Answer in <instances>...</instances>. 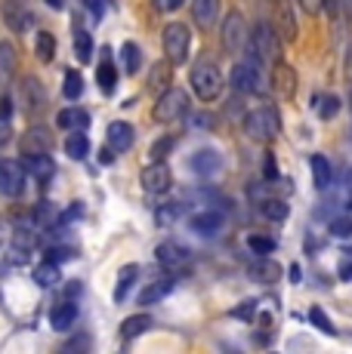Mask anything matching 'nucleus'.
Instances as JSON below:
<instances>
[{"label":"nucleus","instance_id":"nucleus-1","mask_svg":"<svg viewBox=\"0 0 352 354\" xmlns=\"http://www.w3.org/2000/svg\"><path fill=\"white\" fill-rule=\"evenodd\" d=\"M250 53L260 65H275L281 59V40H279V28L269 22H256L250 28Z\"/></svg>","mask_w":352,"mask_h":354},{"label":"nucleus","instance_id":"nucleus-2","mask_svg":"<svg viewBox=\"0 0 352 354\" xmlns=\"http://www.w3.org/2000/svg\"><path fill=\"white\" fill-rule=\"evenodd\" d=\"M188 84H192V93L201 102H213V99L222 96L226 80H222V71L213 62H198V65H192V71H188Z\"/></svg>","mask_w":352,"mask_h":354},{"label":"nucleus","instance_id":"nucleus-3","mask_svg":"<svg viewBox=\"0 0 352 354\" xmlns=\"http://www.w3.org/2000/svg\"><path fill=\"white\" fill-rule=\"evenodd\" d=\"M188 111H192L188 93L179 90V86H167V90H161L158 102H155L152 118L158 120V124H176V120H182Z\"/></svg>","mask_w":352,"mask_h":354},{"label":"nucleus","instance_id":"nucleus-4","mask_svg":"<svg viewBox=\"0 0 352 354\" xmlns=\"http://www.w3.org/2000/svg\"><path fill=\"white\" fill-rule=\"evenodd\" d=\"M229 84H232L235 93L241 96H266L272 86H269L266 74L260 71V62H238L229 74Z\"/></svg>","mask_w":352,"mask_h":354},{"label":"nucleus","instance_id":"nucleus-5","mask_svg":"<svg viewBox=\"0 0 352 354\" xmlns=\"http://www.w3.org/2000/svg\"><path fill=\"white\" fill-rule=\"evenodd\" d=\"M161 44H164V56L170 65H186L188 53H192V31L186 22H170L161 34Z\"/></svg>","mask_w":352,"mask_h":354},{"label":"nucleus","instance_id":"nucleus-6","mask_svg":"<svg viewBox=\"0 0 352 354\" xmlns=\"http://www.w3.org/2000/svg\"><path fill=\"white\" fill-rule=\"evenodd\" d=\"M279 129H281V118L275 108H254L245 118V133H247V139H254V142L279 139Z\"/></svg>","mask_w":352,"mask_h":354},{"label":"nucleus","instance_id":"nucleus-7","mask_svg":"<svg viewBox=\"0 0 352 354\" xmlns=\"http://www.w3.org/2000/svg\"><path fill=\"white\" fill-rule=\"evenodd\" d=\"M222 46H226L229 53H245L250 46V28L245 22V16H241L238 10L226 12V22H222Z\"/></svg>","mask_w":352,"mask_h":354},{"label":"nucleus","instance_id":"nucleus-8","mask_svg":"<svg viewBox=\"0 0 352 354\" xmlns=\"http://www.w3.org/2000/svg\"><path fill=\"white\" fill-rule=\"evenodd\" d=\"M155 256H158V265L167 271H186L188 265H192V250L186 247V243L179 241H161L158 247H155Z\"/></svg>","mask_w":352,"mask_h":354},{"label":"nucleus","instance_id":"nucleus-9","mask_svg":"<svg viewBox=\"0 0 352 354\" xmlns=\"http://www.w3.org/2000/svg\"><path fill=\"white\" fill-rule=\"evenodd\" d=\"M139 182L148 194H167L173 185V173L164 160H148V167L139 173Z\"/></svg>","mask_w":352,"mask_h":354},{"label":"nucleus","instance_id":"nucleus-10","mask_svg":"<svg viewBox=\"0 0 352 354\" xmlns=\"http://www.w3.org/2000/svg\"><path fill=\"white\" fill-rule=\"evenodd\" d=\"M25 182H28V169L19 160H3L0 163V194L3 197H19L25 192Z\"/></svg>","mask_w":352,"mask_h":354},{"label":"nucleus","instance_id":"nucleus-11","mask_svg":"<svg viewBox=\"0 0 352 354\" xmlns=\"http://www.w3.org/2000/svg\"><path fill=\"white\" fill-rule=\"evenodd\" d=\"M19 96H22V105H25L28 118H40V114L46 111V93L37 77H25L22 86H19Z\"/></svg>","mask_w":352,"mask_h":354},{"label":"nucleus","instance_id":"nucleus-12","mask_svg":"<svg viewBox=\"0 0 352 354\" xmlns=\"http://www.w3.org/2000/svg\"><path fill=\"white\" fill-rule=\"evenodd\" d=\"M105 142L114 154H127L133 148V142H137V129L127 124V120H112L105 129Z\"/></svg>","mask_w":352,"mask_h":354},{"label":"nucleus","instance_id":"nucleus-13","mask_svg":"<svg viewBox=\"0 0 352 354\" xmlns=\"http://www.w3.org/2000/svg\"><path fill=\"white\" fill-rule=\"evenodd\" d=\"M96 86L103 96H114V90H118V62L112 59L108 46H103V62L96 65Z\"/></svg>","mask_w":352,"mask_h":354},{"label":"nucleus","instance_id":"nucleus-14","mask_svg":"<svg viewBox=\"0 0 352 354\" xmlns=\"http://www.w3.org/2000/svg\"><path fill=\"white\" fill-rule=\"evenodd\" d=\"M188 169H192L195 176H213L222 169V158L216 148H198V151H192V158H188Z\"/></svg>","mask_w":352,"mask_h":354},{"label":"nucleus","instance_id":"nucleus-15","mask_svg":"<svg viewBox=\"0 0 352 354\" xmlns=\"http://www.w3.org/2000/svg\"><path fill=\"white\" fill-rule=\"evenodd\" d=\"M272 90L279 93L281 99H294L297 96V71L288 62H275L272 65Z\"/></svg>","mask_w":352,"mask_h":354},{"label":"nucleus","instance_id":"nucleus-16","mask_svg":"<svg viewBox=\"0 0 352 354\" xmlns=\"http://www.w3.org/2000/svg\"><path fill=\"white\" fill-rule=\"evenodd\" d=\"M53 148V136L46 127H31L28 133L22 136V158H31V154H46Z\"/></svg>","mask_w":352,"mask_h":354},{"label":"nucleus","instance_id":"nucleus-17","mask_svg":"<svg viewBox=\"0 0 352 354\" xmlns=\"http://www.w3.org/2000/svg\"><path fill=\"white\" fill-rule=\"evenodd\" d=\"M222 222L226 219H222V213H216V209H201V213L188 216V228L201 237H213L216 231L222 228Z\"/></svg>","mask_w":352,"mask_h":354},{"label":"nucleus","instance_id":"nucleus-18","mask_svg":"<svg viewBox=\"0 0 352 354\" xmlns=\"http://www.w3.org/2000/svg\"><path fill=\"white\" fill-rule=\"evenodd\" d=\"M173 287H176V281H173V277H158V281H152L146 290L139 292V299H137V302L142 305V308H148V305H158L161 299H167V296H170Z\"/></svg>","mask_w":352,"mask_h":354},{"label":"nucleus","instance_id":"nucleus-19","mask_svg":"<svg viewBox=\"0 0 352 354\" xmlns=\"http://www.w3.org/2000/svg\"><path fill=\"white\" fill-rule=\"evenodd\" d=\"M3 19L12 31H25L31 25V12L25 10V0H3Z\"/></svg>","mask_w":352,"mask_h":354},{"label":"nucleus","instance_id":"nucleus-20","mask_svg":"<svg viewBox=\"0 0 352 354\" xmlns=\"http://www.w3.org/2000/svg\"><path fill=\"white\" fill-rule=\"evenodd\" d=\"M25 169H28V176L31 179H37V182H50L53 179V173H56V163H53L50 158V151L46 154H31V158H25Z\"/></svg>","mask_w":352,"mask_h":354},{"label":"nucleus","instance_id":"nucleus-21","mask_svg":"<svg viewBox=\"0 0 352 354\" xmlns=\"http://www.w3.org/2000/svg\"><path fill=\"white\" fill-rule=\"evenodd\" d=\"M118 65H121V71H124L127 77H133V74L142 68V50H139V44H133V40H124V44H121V50H118Z\"/></svg>","mask_w":352,"mask_h":354},{"label":"nucleus","instance_id":"nucleus-22","mask_svg":"<svg viewBox=\"0 0 352 354\" xmlns=\"http://www.w3.org/2000/svg\"><path fill=\"white\" fill-rule=\"evenodd\" d=\"M155 326V317L152 315H146V311H139V315H130V317H124V321H121V336L124 339H139L142 333H148Z\"/></svg>","mask_w":352,"mask_h":354},{"label":"nucleus","instance_id":"nucleus-23","mask_svg":"<svg viewBox=\"0 0 352 354\" xmlns=\"http://www.w3.org/2000/svg\"><path fill=\"white\" fill-rule=\"evenodd\" d=\"M137 277H139V265H137V262L124 265V268L118 271V283H114V302H118V305L127 302V296H130V290H133V283H137Z\"/></svg>","mask_w":352,"mask_h":354},{"label":"nucleus","instance_id":"nucleus-24","mask_svg":"<svg viewBox=\"0 0 352 354\" xmlns=\"http://www.w3.org/2000/svg\"><path fill=\"white\" fill-rule=\"evenodd\" d=\"M309 167H313V185L318 192H328L331 182H334V169H331V160L324 154H313L309 158Z\"/></svg>","mask_w":352,"mask_h":354},{"label":"nucleus","instance_id":"nucleus-25","mask_svg":"<svg viewBox=\"0 0 352 354\" xmlns=\"http://www.w3.org/2000/svg\"><path fill=\"white\" fill-rule=\"evenodd\" d=\"M74 321H78V305L74 302H59L56 308L50 311V326L59 333H69L74 326Z\"/></svg>","mask_w":352,"mask_h":354},{"label":"nucleus","instance_id":"nucleus-26","mask_svg":"<svg viewBox=\"0 0 352 354\" xmlns=\"http://www.w3.org/2000/svg\"><path fill=\"white\" fill-rule=\"evenodd\" d=\"M220 16V0H192V19L198 28H211Z\"/></svg>","mask_w":352,"mask_h":354},{"label":"nucleus","instance_id":"nucleus-27","mask_svg":"<svg viewBox=\"0 0 352 354\" xmlns=\"http://www.w3.org/2000/svg\"><path fill=\"white\" fill-rule=\"evenodd\" d=\"M87 124H90V114L80 111V108H62V111L56 114V127L59 129H87Z\"/></svg>","mask_w":352,"mask_h":354},{"label":"nucleus","instance_id":"nucleus-28","mask_svg":"<svg viewBox=\"0 0 352 354\" xmlns=\"http://www.w3.org/2000/svg\"><path fill=\"white\" fill-rule=\"evenodd\" d=\"M71 46H74V59H78L80 65H90L93 62V37H90V31H84V28H74V40H71Z\"/></svg>","mask_w":352,"mask_h":354},{"label":"nucleus","instance_id":"nucleus-29","mask_svg":"<svg viewBox=\"0 0 352 354\" xmlns=\"http://www.w3.org/2000/svg\"><path fill=\"white\" fill-rule=\"evenodd\" d=\"M279 34H281V40H288V44H294L297 40V19H294V6L290 3H279Z\"/></svg>","mask_w":352,"mask_h":354},{"label":"nucleus","instance_id":"nucleus-30","mask_svg":"<svg viewBox=\"0 0 352 354\" xmlns=\"http://www.w3.org/2000/svg\"><path fill=\"white\" fill-rule=\"evenodd\" d=\"M65 154H69L71 160H84L87 154H90V139H87L84 129H71L69 139H65Z\"/></svg>","mask_w":352,"mask_h":354},{"label":"nucleus","instance_id":"nucleus-31","mask_svg":"<svg viewBox=\"0 0 352 354\" xmlns=\"http://www.w3.org/2000/svg\"><path fill=\"white\" fill-rule=\"evenodd\" d=\"M16 74V46L10 40H0V84H10Z\"/></svg>","mask_w":352,"mask_h":354},{"label":"nucleus","instance_id":"nucleus-32","mask_svg":"<svg viewBox=\"0 0 352 354\" xmlns=\"http://www.w3.org/2000/svg\"><path fill=\"white\" fill-rule=\"evenodd\" d=\"M35 56L40 62H53V59H56V37H53L50 31L35 34Z\"/></svg>","mask_w":352,"mask_h":354},{"label":"nucleus","instance_id":"nucleus-33","mask_svg":"<svg viewBox=\"0 0 352 354\" xmlns=\"http://www.w3.org/2000/svg\"><path fill=\"white\" fill-rule=\"evenodd\" d=\"M35 281L40 287H59V281H62V274H59V265L56 262H44L35 268Z\"/></svg>","mask_w":352,"mask_h":354},{"label":"nucleus","instance_id":"nucleus-34","mask_svg":"<svg viewBox=\"0 0 352 354\" xmlns=\"http://www.w3.org/2000/svg\"><path fill=\"white\" fill-rule=\"evenodd\" d=\"M250 274H254L256 281H263V283H272V281H279V265L269 262L266 256H260V262L250 265Z\"/></svg>","mask_w":352,"mask_h":354},{"label":"nucleus","instance_id":"nucleus-35","mask_svg":"<svg viewBox=\"0 0 352 354\" xmlns=\"http://www.w3.org/2000/svg\"><path fill=\"white\" fill-rule=\"evenodd\" d=\"M62 96L69 102H78L80 96H84V77H80L74 68H69L65 71V86H62Z\"/></svg>","mask_w":352,"mask_h":354},{"label":"nucleus","instance_id":"nucleus-36","mask_svg":"<svg viewBox=\"0 0 352 354\" xmlns=\"http://www.w3.org/2000/svg\"><path fill=\"white\" fill-rule=\"evenodd\" d=\"M337 114H340V96L324 93V96L318 99V118H322V120H334Z\"/></svg>","mask_w":352,"mask_h":354},{"label":"nucleus","instance_id":"nucleus-37","mask_svg":"<svg viewBox=\"0 0 352 354\" xmlns=\"http://www.w3.org/2000/svg\"><path fill=\"white\" fill-rule=\"evenodd\" d=\"M328 234L331 237H340V241H346V237H352V216H334V219L328 222Z\"/></svg>","mask_w":352,"mask_h":354},{"label":"nucleus","instance_id":"nucleus-38","mask_svg":"<svg viewBox=\"0 0 352 354\" xmlns=\"http://www.w3.org/2000/svg\"><path fill=\"white\" fill-rule=\"evenodd\" d=\"M173 148H176V136H164V139L152 142V148H148V160H164Z\"/></svg>","mask_w":352,"mask_h":354},{"label":"nucleus","instance_id":"nucleus-39","mask_svg":"<svg viewBox=\"0 0 352 354\" xmlns=\"http://www.w3.org/2000/svg\"><path fill=\"white\" fill-rule=\"evenodd\" d=\"M260 207H263V216H266V219H272V222L288 219V203L284 201H263Z\"/></svg>","mask_w":352,"mask_h":354},{"label":"nucleus","instance_id":"nucleus-40","mask_svg":"<svg viewBox=\"0 0 352 354\" xmlns=\"http://www.w3.org/2000/svg\"><path fill=\"white\" fill-rule=\"evenodd\" d=\"M247 247L254 250L256 256H269V253H275V247H279V243H275L272 237H263V234H250V237H247Z\"/></svg>","mask_w":352,"mask_h":354},{"label":"nucleus","instance_id":"nucleus-41","mask_svg":"<svg viewBox=\"0 0 352 354\" xmlns=\"http://www.w3.org/2000/svg\"><path fill=\"white\" fill-rule=\"evenodd\" d=\"M182 216V203H164V207H158V225H173L176 219Z\"/></svg>","mask_w":352,"mask_h":354},{"label":"nucleus","instance_id":"nucleus-42","mask_svg":"<svg viewBox=\"0 0 352 354\" xmlns=\"http://www.w3.org/2000/svg\"><path fill=\"white\" fill-rule=\"evenodd\" d=\"M309 321H313V326H315V330L328 333V336H337V330H334V324H331V317L324 315V311L318 308V305H315L313 311H309Z\"/></svg>","mask_w":352,"mask_h":354},{"label":"nucleus","instance_id":"nucleus-43","mask_svg":"<svg viewBox=\"0 0 352 354\" xmlns=\"http://www.w3.org/2000/svg\"><path fill=\"white\" fill-rule=\"evenodd\" d=\"M167 84H170V62L155 65V71H152V86H158V90H167Z\"/></svg>","mask_w":352,"mask_h":354},{"label":"nucleus","instance_id":"nucleus-44","mask_svg":"<svg viewBox=\"0 0 352 354\" xmlns=\"http://www.w3.org/2000/svg\"><path fill=\"white\" fill-rule=\"evenodd\" d=\"M232 317L235 321H254L256 317V299H247V302H241L238 308H232Z\"/></svg>","mask_w":352,"mask_h":354},{"label":"nucleus","instance_id":"nucleus-45","mask_svg":"<svg viewBox=\"0 0 352 354\" xmlns=\"http://www.w3.org/2000/svg\"><path fill=\"white\" fill-rule=\"evenodd\" d=\"M263 179H266V182L279 179V163H275V154L272 151L263 154Z\"/></svg>","mask_w":352,"mask_h":354},{"label":"nucleus","instance_id":"nucleus-46","mask_svg":"<svg viewBox=\"0 0 352 354\" xmlns=\"http://www.w3.org/2000/svg\"><path fill=\"white\" fill-rule=\"evenodd\" d=\"M74 256V250H69V247H50L46 250V262H69V259Z\"/></svg>","mask_w":352,"mask_h":354},{"label":"nucleus","instance_id":"nucleus-47","mask_svg":"<svg viewBox=\"0 0 352 354\" xmlns=\"http://www.w3.org/2000/svg\"><path fill=\"white\" fill-rule=\"evenodd\" d=\"M84 6L90 10V16L96 19V22L105 16V0H84Z\"/></svg>","mask_w":352,"mask_h":354},{"label":"nucleus","instance_id":"nucleus-48","mask_svg":"<svg viewBox=\"0 0 352 354\" xmlns=\"http://www.w3.org/2000/svg\"><path fill=\"white\" fill-rule=\"evenodd\" d=\"M10 139H12V124H10L6 114H0V148H3Z\"/></svg>","mask_w":352,"mask_h":354},{"label":"nucleus","instance_id":"nucleus-49","mask_svg":"<svg viewBox=\"0 0 352 354\" xmlns=\"http://www.w3.org/2000/svg\"><path fill=\"white\" fill-rule=\"evenodd\" d=\"M300 3L303 12H309V16H318V12L324 10V0H297Z\"/></svg>","mask_w":352,"mask_h":354},{"label":"nucleus","instance_id":"nucleus-50","mask_svg":"<svg viewBox=\"0 0 352 354\" xmlns=\"http://www.w3.org/2000/svg\"><path fill=\"white\" fill-rule=\"evenodd\" d=\"M182 3H186V0H155V10L158 12H176Z\"/></svg>","mask_w":352,"mask_h":354},{"label":"nucleus","instance_id":"nucleus-51","mask_svg":"<svg viewBox=\"0 0 352 354\" xmlns=\"http://www.w3.org/2000/svg\"><path fill=\"white\" fill-rule=\"evenodd\" d=\"M288 274H290V281H294V283H300V281H303V268H300V265H290Z\"/></svg>","mask_w":352,"mask_h":354},{"label":"nucleus","instance_id":"nucleus-52","mask_svg":"<svg viewBox=\"0 0 352 354\" xmlns=\"http://www.w3.org/2000/svg\"><path fill=\"white\" fill-rule=\"evenodd\" d=\"M99 163H105V167H112V163H114V151H112V148H105V151H99Z\"/></svg>","mask_w":352,"mask_h":354},{"label":"nucleus","instance_id":"nucleus-53","mask_svg":"<svg viewBox=\"0 0 352 354\" xmlns=\"http://www.w3.org/2000/svg\"><path fill=\"white\" fill-rule=\"evenodd\" d=\"M340 281H352V262L340 265Z\"/></svg>","mask_w":352,"mask_h":354},{"label":"nucleus","instance_id":"nucleus-54","mask_svg":"<svg viewBox=\"0 0 352 354\" xmlns=\"http://www.w3.org/2000/svg\"><path fill=\"white\" fill-rule=\"evenodd\" d=\"M346 207L352 209V173H349V179H346Z\"/></svg>","mask_w":352,"mask_h":354},{"label":"nucleus","instance_id":"nucleus-55","mask_svg":"<svg viewBox=\"0 0 352 354\" xmlns=\"http://www.w3.org/2000/svg\"><path fill=\"white\" fill-rule=\"evenodd\" d=\"M44 3H46V6H53V10H62L65 0H44Z\"/></svg>","mask_w":352,"mask_h":354},{"label":"nucleus","instance_id":"nucleus-56","mask_svg":"<svg viewBox=\"0 0 352 354\" xmlns=\"http://www.w3.org/2000/svg\"><path fill=\"white\" fill-rule=\"evenodd\" d=\"M346 68H352V44L346 46Z\"/></svg>","mask_w":352,"mask_h":354},{"label":"nucleus","instance_id":"nucleus-57","mask_svg":"<svg viewBox=\"0 0 352 354\" xmlns=\"http://www.w3.org/2000/svg\"><path fill=\"white\" fill-rule=\"evenodd\" d=\"M349 114H352V93H349Z\"/></svg>","mask_w":352,"mask_h":354},{"label":"nucleus","instance_id":"nucleus-58","mask_svg":"<svg viewBox=\"0 0 352 354\" xmlns=\"http://www.w3.org/2000/svg\"><path fill=\"white\" fill-rule=\"evenodd\" d=\"M343 3H346V6H352V0H343Z\"/></svg>","mask_w":352,"mask_h":354}]
</instances>
